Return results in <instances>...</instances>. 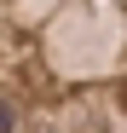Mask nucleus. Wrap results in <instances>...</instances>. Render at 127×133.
I'll list each match as a JSON object with an SVG mask.
<instances>
[{
  "instance_id": "obj_1",
  "label": "nucleus",
  "mask_w": 127,
  "mask_h": 133,
  "mask_svg": "<svg viewBox=\"0 0 127 133\" xmlns=\"http://www.w3.org/2000/svg\"><path fill=\"white\" fill-rule=\"evenodd\" d=\"M0 133H127V0H0Z\"/></svg>"
}]
</instances>
